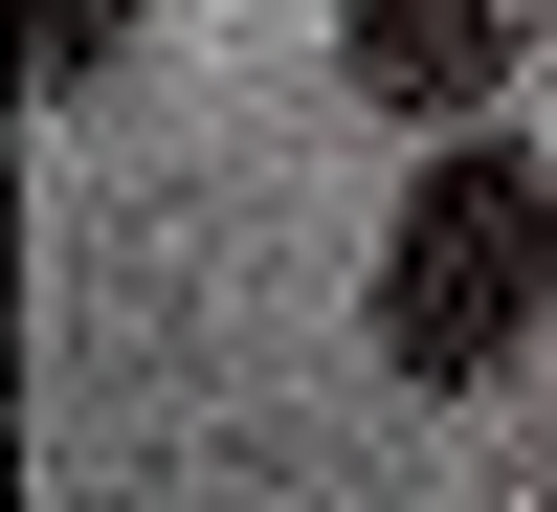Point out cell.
Here are the masks:
<instances>
[{"label": "cell", "instance_id": "3", "mask_svg": "<svg viewBox=\"0 0 557 512\" xmlns=\"http://www.w3.org/2000/svg\"><path fill=\"white\" fill-rule=\"evenodd\" d=\"M134 23H157V0H23V89H45V112H89V89L134 67Z\"/></svg>", "mask_w": 557, "mask_h": 512}, {"label": "cell", "instance_id": "4", "mask_svg": "<svg viewBox=\"0 0 557 512\" xmlns=\"http://www.w3.org/2000/svg\"><path fill=\"white\" fill-rule=\"evenodd\" d=\"M535 23H557V0H535Z\"/></svg>", "mask_w": 557, "mask_h": 512}, {"label": "cell", "instance_id": "1", "mask_svg": "<svg viewBox=\"0 0 557 512\" xmlns=\"http://www.w3.org/2000/svg\"><path fill=\"white\" fill-rule=\"evenodd\" d=\"M535 312H557V157L513 112H491V134H424V178H401V223H380V290H357L380 379L469 401V379L535 357Z\"/></svg>", "mask_w": 557, "mask_h": 512}, {"label": "cell", "instance_id": "2", "mask_svg": "<svg viewBox=\"0 0 557 512\" xmlns=\"http://www.w3.org/2000/svg\"><path fill=\"white\" fill-rule=\"evenodd\" d=\"M513 23H535V0H335V89H357L380 134H491Z\"/></svg>", "mask_w": 557, "mask_h": 512}]
</instances>
